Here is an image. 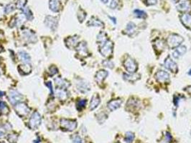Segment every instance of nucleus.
<instances>
[{
	"label": "nucleus",
	"mask_w": 191,
	"mask_h": 143,
	"mask_svg": "<svg viewBox=\"0 0 191 143\" xmlns=\"http://www.w3.org/2000/svg\"><path fill=\"white\" fill-rule=\"evenodd\" d=\"M183 41L184 39L181 36L177 34H172L167 39V45L170 49H173L178 47Z\"/></svg>",
	"instance_id": "nucleus-1"
},
{
	"label": "nucleus",
	"mask_w": 191,
	"mask_h": 143,
	"mask_svg": "<svg viewBox=\"0 0 191 143\" xmlns=\"http://www.w3.org/2000/svg\"><path fill=\"white\" fill-rule=\"evenodd\" d=\"M114 45L113 42L110 40L106 41L105 42L102 44V45L100 47V52L104 57H108L112 54L113 52Z\"/></svg>",
	"instance_id": "nucleus-2"
},
{
	"label": "nucleus",
	"mask_w": 191,
	"mask_h": 143,
	"mask_svg": "<svg viewBox=\"0 0 191 143\" xmlns=\"http://www.w3.org/2000/svg\"><path fill=\"white\" fill-rule=\"evenodd\" d=\"M124 66L129 73H135V72L137 70V64L134 59H133L132 57H128L127 58L125 59L124 62Z\"/></svg>",
	"instance_id": "nucleus-3"
},
{
	"label": "nucleus",
	"mask_w": 191,
	"mask_h": 143,
	"mask_svg": "<svg viewBox=\"0 0 191 143\" xmlns=\"http://www.w3.org/2000/svg\"><path fill=\"white\" fill-rule=\"evenodd\" d=\"M41 123V116L37 112H35L32 115L29 121V127L32 130H35Z\"/></svg>",
	"instance_id": "nucleus-4"
},
{
	"label": "nucleus",
	"mask_w": 191,
	"mask_h": 143,
	"mask_svg": "<svg viewBox=\"0 0 191 143\" xmlns=\"http://www.w3.org/2000/svg\"><path fill=\"white\" fill-rule=\"evenodd\" d=\"M15 108L16 113H17L19 117L27 116L28 113L30 112L29 107H28V106L25 104V103L23 102L17 103V104L15 105Z\"/></svg>",
	"instance_id": "nucleus-5"
},
{
	"label": "nucleus",
	"mask_w": 191,
	"mask_h": 143,
	"mask_svg": "<svg viewBox=\"0 0 191 143\" xmlns=\"http://www.w3.org/2000/svg\"><path fill=\"white\" fill-rule=\"evenodd\" d=\"M60 125H61L62 128L68 131H73L77 128V122H76V121L71 120L62 119L60 120Z\"/></svg>",
	"instance_id": "nucleus-6"
},
{
	"label": "nucleus",
	"mask_w": 191,
	"mask_h": 143,
	"mask_svg": "<svg viewBox=\"0 0 191 143\" xmlns=\"http://www.w3.org/2000/svg\"><path fill=\"white\" fill-rule=\"evenodd\" d=\"M23 95L19 92H17V90H10L9 94V99L10 102H11L12 105H17V103H19L21 102L22 100H23Z\"/></svg>",
	"instance_id": "nucleus-7"
},
{
	"label": "nucleus",
	"mask_w": 191,
	"mask_h": 143,
	"mask_svg": "<svg viewBox=\"0 0 191 143\" xmlns=\"http://www.w3.org/2000/svg\"><path fill=\"white\" fill-rule=\"evenodd\" d=\"M164 66L168 70H170L172 73H176L178 70V65L170 57H168L164 61Z\"/></svg>",
	"instance_id": "nucleus-8"
},
{
	"label": "nucleus",
	"mask_w": 191,
	"mask_h": 143,
	"mask_svg": "<svg viewBox=\"0 0 191 143\" xmlns=\"http://www.w3.org/2000/svg\"><path fill=\"white\" fill-rule=\"evenodd\" d=\"M45 24L48 27H49L52 30H55L58 25L57 18L52 17V16H47L45 19Z\"/></svg>",
	"instance_id": "nucleus-9"
},
{
	"label": "nucleus",
	"mask_w": 191,
	"mask_h": 143,
	"mask_svg": "<svg viewBox=\"0 0 191 143\" xmlns=\"http://www.w3.org/2000/svg\"><path fill=\"white\" fill-rule=\"evenodd\" d=\"M23 35L26 41L30 43H34L37 41V37L35 33L33 31H30V29H25L23 32Z\"/></svg>",
	"instance_id": "nucleus-10"
},
{
	"label": "nucleus",
	"mask_w": 191,
	"mask_h": 143,
	"mask_svg": "<svg viewBox=\"0 0 191 143\" xmlns=\"http://www.w3.org/2000/svg\"><path fill=\"white\" fill-rule=\"evenodd\" d=\"M155 78L158 82L164 83L168 82L170 79V75L165 71H159L155 74Z\"/></svg>",
	"instance_id": "nucleus-11"
},
{
	"label": "nucleus",
	"mask_w": 191,
	"mask_h": 143,
	"mask_svg": "<svg viewBox=\"0 0 191 143\" xmlns=\"http://www.w3.org/2000/svg\"><path fill=\"white\" fill-rule=\"evenodd\" d=\"M26 17L25 15H19L13 18L12 21L10 22V27H19L25 22Z\"/></svg>",
	"instance_id": "nucleus-12"
},
{
	"label": "nucleus",
	"mask_w": 191,
	"mask_h": 143,
	"mask_svg": "<svg viewBox=\"0 0 191 143\" xmlns=\"http://www.w3.org/2000/svg\"><path fill=\"white\" fill-rule=\"evenodd\" d=\"M77 52L78 55H80L82 57H86L88 55V49H87V45H86V42H80L78 44V47H76Z\"/></svg>",
	"instance_id": "nucleus-13"
},
{
	"label": "nucleus",
	"mask_w": 191,
	"mask_h": 143,
	"mask_svg": "<svg viewBox=\"0 0 191 143\" xmlns=\"http://www.w3.org/2000/svg\"><path fill=\"white\" fill-rule=\"evenodd\" d=\"M122 102H123V101L121 100V99L110 101V102L108 103V108L109 109V110L111 111H114L117 110L118 108L120 107L121 105L122 104Z\"/></svg>",
	"instance_id": "nucleus-14"
},
{
	"label": "nucleus",
	"mask_w": 191,
	"mask_h": 143,
	"mask_svg": "<svg viewBox=\"0 0 191 143\" xmlns=\"http://www.w3.org/2000/svg\"><path fill=\"white\" fill-rule=\"evenodd\" d=\"M180 20L187 28L191 29V15L189 14H183L181 15Z\"/></svg>",
	"instance_id": "nucleus-15"
},
{
	"label": "nucleus",
	"mask_w": 191,
	"mask_h": 143,
	"mask_svg": "<svg viewBox=\"0 0 191 143\" xmlns=\"http://www.w3.org/2000/svg\"><path fill=\"white\" fill-rule=\"evenodd\" d=\"M177 8L178 10L181 12H188L190 10L191 5L190 3L188 1H182L177 5Z\"/></svg>",
	"instance_id": "nucleus-16"
},
{
	"label": "nucleus",
	"mask_w": 191,
	"mask_h": 143,
	"mask_svg": "<svg viewBox=\"0 0 191 143\" xmlns=\"http://www.w3.org/2000/svg\"><path fill=\"white\" fill-rule=\"evenodd\" d=\"M108 76V72H106V70H100L98 71L97 73H96L95 79L96 82L98 83V84H101L104 79H106V77Z\"/></svg>",
	"instance_id": "nucleus-17"
},
{
	"label": "nucleus",
	"mask_w": 191,
	"mask_h": 143,
	"mask_svg": "<svg viewBox=\"0 0 191 143\" xmlns=\"http://www.w3.org/2000/svg\"><path fill=\"white\" fill-rule=\"evenodd\" d=\"M55 82L56 84V87H58V89H65L66 87L69 86V82H68L65 79H63L60 77L55 79Z\"/></svg>",
	"instance_id": "nucleus-18"
},
{
	"label": "nucleus",
	"mask_w": 191,
	"mask_h": 143,
	"mask_svg": "<svg viewBox=\"0 0 191 143\" xmlns=\"http://www.w3.org/2000/svg\"><path fill=\"white\" fill-rule=\"evenodd\" d=\"M77 88L80 92H87L90 90V86L85 81H80L77 83Z\"/></svg>",
	"instance_id": "nucleus-19"
},
{
	"label": "nucleus",
	"mask_w": 191,
	"mask_h": 143,
	"mask_svg": "<svg viewBox=\"0 0 191 143\" xmlns=\"http://www.w3.org/2000/svg\"><path fill=\"white\" fill-rule=\"evenodd\" d=\"M100 102L101 100L99 96L97 95H94V96L92 97L91 100H90V110H95L96 107L98 106V105L100 104Z\"/></svg>",
	"instance_id": "nucleus-20"
},
{
	"label": "nucleus",
	"mask_w": 191,
	"mask_h": 143,
	"mask_svg": "<svg viewBox=\"0 0 191 143\" xmlns=\"http://www.w3.org/2000/svg\"><path fill=\"white\" fill-rule=\"evenodd\" d=\"M87 25L89 27H104V23L102 22L100 19H97L96 17H92L89 21L88 22Z\"/></svg>",
	"instance_id": "nucleus-21"
},
{
	"label": "nucleus",
	"mask_w": 191,
	"mask_h": 143,
	"mask_svg": "<svg viewBox=\"0 0 191 143\" xmlns=\"http://www.w3.org/2000/svg\"><path fill=\"white\" fill-rule=\"evenodd\" d=\"M49 6L50 9L54 12H58L60 9V2L58 0H50Z\"/></svg>",
	"instance_id": "nucleus-22"
},
{
	"label": "nucleus",
	"mask_w": 191,
	"mask_h": 143,
	"mask_svg": "<svg viewBox=\"0 0 191 143\" xmlns=\"http://www.w3.org/2000/svg\"><path fill=\"white\" fill-rule=\"evenodd\" d=\"M140 78V75L136 73H129V74H124V79L129 82H135Z\"/></svg>",
	"instance_id": "nucleus-23"
},
{
	"label": "nucleus",
	"mask_w": 191,
	"mask_h": 143,
	"mask_svg": "<svg viewBox=\"0 0 191 143\" xmlns=\"http://www.w3.org/2000/svg\"><path fill=\"white\" fill-rule=\"evenodd\" d=\"M187 51L186 49V47L185 46H179L178 47V49H176V50L172 53V55L175 58H178L180 56H182L186 54Z\"/></svg>",
	"instance_id": "nucleus-24"
},
{
	"label": "nucleus",
	"mask_w": 191,
	"mask_h": 143,
	"mask_svg": "<svg viewBox=\"0 0 191 143\" xmlns=\"http://www.w3.org/2000/svg\"><path fill=\"white\" fill-rule=\"evenodd\" d=\"M18 54H19V57L20 59L23 62L24 64H30L31 59H30V55H28L27 52H25L24 51H21Z\"/></svg>",
	"instance_id": "nucleus-25"
},
{
	"label": "nucleus",
	"mask_w": 191,
	"mask_h": 143,
	"mask_svg": "<svg viewBox=\"0 0 191 143\" xmlns=\"http://www.w3.org/2000/svg\"><path fill=\"white\" fill-rule=\"evenodd\" d=\"M78 39V37H69V38H68L65 40L66 45H67V47H69V48H72V47H76V45H77Z\"/></svg>",
	"instance_id": "nucleus-26"
},
{
	"label": "nucleus",
	"mask_w": 191,
	"mask_h": 143,
	"mask_svg": "<svg viewBox=\"0 0 191 143\" xmlns=\"http://www.w3.org/2000/svg\"><path fill=\"white\" fill-rule=\"evenodd\" d=\"M18 70L21 74L27 75L31 71V67L30 64H24L23 65H19L18 67Z\"/></svg>",
	"instance_id": "nucleus-27"
},
{
	"label": "nucleus",
	"mask_w": 191,
	"mask_h": 143,
	"mask_svg": "<svg viewBox=\"0 0 191 143\" xmlns=\"http://www.w3.org/2000/svg\"><path fill=\"white\" fill-rule=\"evenodd\" d=\"M136 25H134L133 22L128 23L126 28V33L129 36L132 35L136 32Z\"/></svg>",
	"instance_id": "nucleus-28"
},
{
	"label": "nucleus",
	"mask_w": 191,
	"mask_h": 143,
	"mask_svg": "<svg viewBox=\"0 0 191 143\" xmlns=\"http://www.w3.org/2000/svg\"><path fill=\"white\" fill-rule=\"evenodd\" d=\"M57 95L58 98L61 100H65L68 98V93L65 89H58Z\"/></svg>",
	"instance_id": "nucleus-29"
},
{
	"label": "nucleus",
	"mask_w": 191,
	"mask_h": 143,
	"mask_svg": "<svg viewBox=\"0 0 191 143\" xmlns=\"http://www.w3.org/2000/svg\"><path fill=\"white\" fill-rule=\"evenodd\" d=\"M9 112V108L5 102L0 101V115L7 114Z\"/></svg>",
	"instance_id": "nucleus-30"
},
{
	"label": "nucleus",
	"mask_w": 191,
	"mask_h": 143,
	"mask_svg": "<svg viewBox=\"0 0 191 143\" xmlns=\"http://www.w3.org/2000/svg\"><path fill=\"white\" fill-rule=\"evenodd\" d=\"M134 15H135L136 17L137 18H141V19H144V18L147 17V13L145 12L140 10V9H136L134 12Z\"/></svg>",
	"instance_id": "nucleus-31"
},
{
	"label": "nucleus",
	"mask_w": 191,
	"mask_h": 143,
	"mask_svg": "<svg viewBox=\"0 0 191 143\" xmlns=\"http://www.w3.org/2000/svg\"><path fill=\"white\" fill-rule=\"evenodd\" d=\"M23 14L25 15L26 18H27V19H29V20H32V19H33V13H32V12L30 11V9H29V8L27 7V8H25V9H23Z\"/></svg>",
	"instance_id": "nucleus-32"
},
{
	"label": "nucleus",
	"mask_w": 191,
	"mask_h": 143,
	"mask_svg": "<svg viewBox=\"0 0 191 143\" xmlns=\"http://www.w3.org/2000/svg\"><path fill=\"white\" fill-rule=\"evenodd\" d=\"M86 100H78L77 103H76V107H77L78 110H82L84 107H86Z\"/></svg>",
	"instance_id": "nucleus-33"
},
{
	"label": "nucleus",
	"mask_w": 191,
	"mask_h": 143,
	"mask_svg": "<svg viewBox=\"0 0 191 143\" xmlns=\"http://www.w3.org/2000/svg\"><path fill=\"white\" fill-rule=\"evenodd\" d=\"M97 40L98 42H101L102 44L105 42L106 41H107V39H106V34L105 32H100L98 34L97 37Z\"/></svg>",
	"instance_id": "nucleus-34"
},
{
	"label": "nucleus",
	"mask_w": 191,
	"mask_h": 143,
	"mask_svg": "<svg viewBox=\"0 0 191 143\" xmlns=\"http://www.w3.org/2000/svg\"><path fill=\"white\" fill-rule=\"evenodd\" d=\"M86 13L83 10V9H80L79 11H78V20H79L80 22H83L84 19H86Z\"/></svg>",
	"instance_id": "nucleus-35"
},
{
	"label": "nucleus",
	"mask_w": 191,
	"mask_h": 143,
	"mask_svg": "<svg viewBox=\"0 0 191 143\" xmlns=\"http://www.w3.org/2000/svg\"><path fill=\"white\" fill-rule=\"evenodd\" d=\"M134 135L133 134V133L131 132H128L126 134V138L125 139H124V140H125V142L126 143H131V142H132V141L134 140Z\"/></svg>",
	"instance_id": "nucleus-36"
},
{
	"label": "nucleus",
	"mask_w": 191,
	"mask_h": 143,
	"mask_svg": "<svg viewBox=\"0 0 191 143\" xmlns=\"http://www.w3.org/2000/svg\"><path fill=\"white\" fill-rule=\"evenodd\" d=\"M18 136L16 134H10L7 137V140L9 143H17Z\"/></svg>",
	"instance_id": "nucleus-37"
},
{
	"label": "nucleus",
	"mask_w": 191,
	"mask_h": 143,
	"mask_svg": "<svg viewBox=\"0 0 191 143\" xmlns=\"http://www.w3.org/2000/svg\"><path fill=\"white\" fill-rule=\"evenodd\" d=\"M15 9V5H12V4H9V5H7L5 8V13L9 14L12 12Z\"/></svg>",
	"instance_id": "nucleus-38"
},
{
	"label": "nucleus",
	"mask_w": 191,
	"mask_h": 143,
	"mask_svg": "<svg viewBox=\"0 0 191 143\" xmlns=\"http://www.w3.org/2000/svg\"><path fill=\"white\" fill-rule=\"evenodd\" d=\"M26 3H27V0H17V3H16V7L19 9H24Z\"/></svg>",
	"instance_id": "nucleus-39"
},
{
	"label": "nucleus",
	"mask_w": 191,
	"mask_h": 143,
	"mask_svg": "<svg viewBox=\"0 0 191 143\" xmlns=\"http://www.w3.org/2000/svg\"><path fill=\"white\" fill-rule=\"evenodd\" d=\"M103 65L105 67H108V68H110V69H112L114 67L113 62H111V61H108V60H106V61L103 62Z\"/></svg>",
	"instance_id": "nucleus-40"
},
{
	"label": "nucleus",
	"mask_w": 191,
	"mask_h": 143,
	"mask_svg": "<svg viewBox=\"0 0 191 143\" xmlns=\"http://www.w3.org/2000/svg\"><path fill=\"white\" fill-rule=\"evenodd\" d=\"M50 75H51V76H53L54 75H55L56 73L58 72V69L56 68V67L55 66H52L50 68Z\"/></svg>",
	"instance_id": "nucleus-41"
},
{
	"label": "nucleus",
	"mask_w": 191,
	"mask_h": 143,
	"mask_svg": "<svg viewBox=\"0 0 191 143\" xmlns=\"http://www.w3.org/2000/svg\"><path fill=\"white\" fill-rule=\"evenodd\" d=\"M73 143H82V140L78 135H75L73 138Z\"/></svg>",
	"instance_id": "nucleus-42"
},
{
	"label": "nucleus",
	"mask_w": 191,
	"mask_h": 143,
	"mask_svg": "<svg viewBox=\"0 0 191 143\" xmlns=\"http://www.w3.org/2000/svg\"><path fill=\"white\" fill-rule=\"evenodd\" d=\"M118 5V0H111V2L110 4V7L111 9H115Z\"/></svg>",
	"instance_id": "nucleus-43"
},
{
	"label": "nucleus",
	"mask_w": 191,
	"mask_h": 143,
	"mask_svg": "<svg viewBox=\"0 0 191 143\" xmlns=\"http://www.w3.org/2000/svg\"><path fill=\"white\" fill-rule=\"evenodd\" d=\"M147 5H154L157 3V0H145Z\"/></svg>",
	"instance_id": "nucleus-44"
},
{
	"label": "nucleus",
	"mask_w": 191,
	"mask_h": 143,
	"mask_svg": "<svg viewBox=\"0 0 191 143\" xmlns=\"http://www.w3.org/2000/svg\"><path fill=\"white\" fill-rule=\"evenodd\" d=\"M4 13H5V9H4L2 5H0V20L3 18Z\"/></svg>",
	"instance_id": "nucleus-45"
},
{
	"label": "nucleus",
	"mask_w": 191,
	"mask_h": 143,
	"mask_svg": "<svg viewBox=\"0 0 191 143\" xmlns=\"http://www.w3.org/2000/svg\"><path fill=\"white\" fill-rule=\"evenodd\" d=\"M46 86L50 88V93H51V95H53V86H52V83L50 82H47L46 83Z\"/></svg>",
	"instance_id": "nucleus-46"
},
{
	"label": "nucleus",
	"mask_w": 191,
	"mask_h": 143,
	"mask_svg": "<svg viewBox=\"0 0 191 143\" xmlns=\"http://www.w3.org/2000/svg\"><path fill=\"white\" fill-rule=\"evenodd\" d=\"M172 136H171V135L169 132H167L166 133V140L168 141V142H170L171 141H172Z\"/></svg>",
	"instance_id": "nucleus-47"
},
{
	"label": "nucleus",
	"mask_w": 191,
	"mask_h": 143,
	"mask_svg": "<svg viewBox=\"0 0 191 143\" xmlns=\"http://www.w3.org/2000/svg\"><path fill=\"white\" fill-rule=\"evenodd\" d=\"M5 135V132L3 131L2 129H0V138H2Z\"/></svg>",
	"instance_id": "nucleus-48"
},
{
	"label": "nucleus",
	"mask_w": 191,
	"mask_h": 143,
	"mask_svg": "<svg viewBox=\"0 0 191 143\" xmlns=\"http://www.w3.org/2000/svg\"><path fill=\"white\" fill-rule=\"evenodd\" d=\"M186 90L189 93V94L191 95V86L187 87V88L186 89Z\"/></svg>",
	"instance_id": "nucleus-49"
},
{
	"label": "nucleus",
	"mask_w": 191,
	"mask_h": 143,
	"mask_svg": "<svg viewBox=\"0 0 191 143\" xmlns=\"http://www.w3.org/2000/svg\"><path fill=\"white\" fill-rule=\"evenodd\" d=\"M175 105H178V98L177 97H175Z\"/></svg>",
	"instance_id": "nucleus-50"
},
{
	"label": "nucleus",
	"mask_w": 191,
	"mask_h": 143,
	"mask_svg": "<svg viewBox=\"0 0 191 143\" xmlns=\"http://www.w3.org/2000/svg\"><path fill=\"white\" fill-rule=\"evenodd\" d=\"M40 142V138H37V140H35V141H34L33 143H39Z\"/></svg>",
	"instance_id": "nucleus-51"
},
{
	"label": "nucleus",
	"mask_w": 191,
	"mask_h": 143,
	"mask_svg": "<svg viewBox=\"0 0 191 143\" xmlns=\"http://www.w3.org/2000/svg\"><path fill=\"white\" fill-rule=\"evenodd\" d=\"M110 17V19H112V21H113V22H114V24H116V22L115 21V20H116L115 18H114V17Z\"/></svg>",
	"instance_id": "nucleus-52"
},
{
	"label": "nucleus",
	"mask_w": 191,
	"mask_h": 143,
	"mask_svg": "<svg viewBox=\"0 0 191 143\" xmlns=\"http://www.w3.org/2000/svg\"><path fill=\"white\" fill-rule=\"evenodd\" d=\"M101 1L103 3H104V4H106V3H107L108 2V0H101Z\"/></svg>",
	"instance_id": "nucleus-53"
},
{
	"label": "nucleus",
	"mask_w": 191,
	"mask_h": 143,
	"mask_svg": "<svg viewBox=\"0 0 191 143\" xmlns=\"http://www.w3.org/2000/svg\"><path fill=\"white\" fill-rule=\"evenodd\" d=\"M2 51H3V48L1 46H0V52H2Z\"/></svg>",
	"instance_id": "nucleus-54"
},
{
	"label": "nucleus",
	"mask_w": 191,
	"mask_h": 143,
	"mask_svg": "<svg viewBox=\"0 0 191 143\" xmlns=\"http://www.w3.org/2000/svg\"><path fill=\"white\" fill-rule=\"evenodd\" d=\"M189 75H191V69L190 70V72H189Z\"/></svg>",
	"instance_id": "nucleus-55"
},
{
	"label": "nucleus",
	"mask_w": 191,
	"mask_h": 143,
	"mask_svg": "<svg viewBox=\"0 0 191 143\" xmlns=\"http://www.w3.org/2000/svg\"><path fill=\"white\" fill-rule=\"evenodd\" d=\"M0 143H5V142H0Z\"/></svg>",
	"instance_id": "nucleus-56"
}]
</instances>
